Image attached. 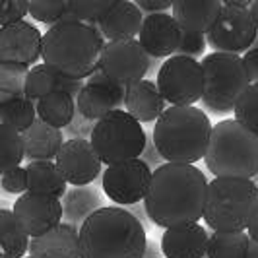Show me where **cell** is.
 <instances>
[{"label": "cell", "mask_w": 258, "mask_h": 258, "mask_svg": "<svg viewBox=\"0 0 258 258\" xmlns=\"http://www.w3.org/2000/svg\"><path fill=\"white\" fill-rule=\"evenodd\" d=\"M206 188V175L196 165L163 163L152 173L144 198L146 216L163 229L198 223L204 214Z\"/></svg>", "instance_id": "cell-1"}, {"label": "cell", "mask_w": 258, "mask_h": 258, "mask_svg": "<svg viewBox=\"0 0 258 258\" xmlns=\"http://www.w3.org/2000/svg\"><path fill=\"white\" fill-rule=\"evenodd\" d=\"M80 258H144L142 221L120 206H103L82 223Z\"/></svg>", "instance_id": "cell-2"}, {"label": "cell", "mask_w": 258, "mask_h": 258, "mask_svg": "<svg viewBox=\"0 0 258 258\" xmlns=\"http://www.w3.org/2000/svg\"><path fill=\"white\" fill-rule=\"evenodd\" d=\"M107 41L97 26L62 20L43 33L41 58L70 80H88L97 70Z\"/></svg>", "instance_id": "cell-3"}, {"label": "cell", "mask_w": 258, "mask_h": 258, "mask_svg": "<svg viewBox=\"0 0 258 258\" xmlns=\"http://www.w3.org/2000/svg\"><path fill=\"white\" fill-rule=\"evenodd\" d=\"M212 136L208 115L194 107H167L155 120L152 140L165 163L194 165L204 159Z\"/></svg>", "instance_id": "cell-4"}, {"label": "cell", "mask_w": 258, "mask_h": 258, "mask_svg": "<svg viewBox=\"0 0 258 258\" xmlns=\"http://www.w3.org/2000/svg\"><path fill=\"white\" fill-rule=\"evenodd\" d=\"M204 163L216 177L250 179L258 175V136L235 118L212 126Z\"/></svg>", "instance_id": "cell-5"}, {"label": "cell", "mask_w": 258, "mask_h": 258, "mask_svg": "<svg viewBox=\"0 0 258 258\" xmlns=\"http://www.w3.org/2000/svg\"><path fill=\"white\" fill-rule=\"evenodd\" d=\"M256 206L258 188L254 181L214 177L208 181L202 220L212 231H246Z\"/></svg>", "instance_id": "cell-6"}, {"label": "cell", "mask_w": 258, "mask_h": 258, "mask_svg": "<svg viewBox=\"0 0 258 258\" xmlns=\"http://www.w3.org/2000/svg\"><path fill=\"white\" fill-rule=\"evenodd\" d=\"M204 91L202 105L212 115L233 113L239 97L250 86L246 76L243 56L229 52H212L202 58Z\"/></svg>", "instance_id": "cell-7"}, {"label": "cell", "mask_w": 258, "mask_h": 258, "mask_svg": "<svg viewBox=\"0 0 258 258\" xmlns=\"http://www.w3.org/2000/svg\"><path fill=\"white\" fill-rule=\"evenodd\" d=\"M148 134L142 124L118 109L99 118L91 130L90 142L103 165H115L128 159H138L146 148Z\"/></svg>", "instance_id": "cell-8"}, {"label": "cell", "mask_w": 258, "mask_h": 258, "mask_svg": "<svg viewBox=\"0 0 258 258\" xmlns=\"http://www.w3.org/2000/svg\"><path fill=\"white\" fill-rule=\"evenodd\" d=\"M155 86L171 107H194L204 91L202 64L188 56L173 54L159 66Z\"/></svg>", "instance_id": "cell-9"}, {"label": "cell", "mask_w": 258, "mask_h": 258, "mask_svg": "<svg viewBox=\"0 0 258 258\" xmlns=\"http://www.w3.org/2000/svg\"><path fill=\"white\" fill-rule=\"evenodd\" d=\"M221 4L223 6L216 24L206 33V43L214 52L245 54L258 37V27L252 20L250 8L231 6L229 2Z\"/></svg>", "instance_id": "cell-10"}, {"label": "cell", "mask_w": 258, "mask_h": 258, "mask_svg": "<svg viewBox=\"0 0 258 258\" xmlns=\"http://www.w3.org/2000/svg\"><path fill=\"white\" fill-rule=\"evenodd\" d=\"M150 62L152 58L142 49L138 39H120L105 45L97 70L115 84L126 88L146 78L150 72Z\"/></svg>", "instance_id": "cell-11"}, {"label": "cell", "mask_w": 258, "mask_h": 258, "mask_svg": "<svg viewBox=\"0 0 258 258\" xmlns=\"http://www.w3.org/2000/svg\"><path fill=\"white\" fill-rule=\"evenodd\" d=\"M152 169L142 159H128L103 171V192L118 206L144 202L152 182Z\"/></svg>", "instance_id": "cell-12"}, {"label": "cell", "mask_w": 258, "mask_h": 258, "mask_svg": "<svg viewBox=\"0 0 258 258\" xmlns=\"http://www.w3.org/2000/svg\"><path fill=\"white\" fill-rule=\"evenodd\" d=\"M12 214L29 239L41 237L62 223V204L58 198L24 192L14 202Z\"/></svg>", "instance_id": "cell-13"}, {"label": "cell", "mask_w": 258, "mask_h": 258, "mask_svg": "<svg viewBox=\"0 0 258 258\" xmlns=\"http://www.w3.org/2000/svg\"><path fill=\"white\" fill-rule=\"evenodd\" d=\"M54 159V165L60 171L66 184L72 186H88L101 175L103 169V163L97 157L91 142L84 138L66 140Z\"/></svg>", "instance_id": "cell-14"}, {"label": "cell", "mask_w": 258, "mask_h": 258, "mask_svg": "<svg viewBox=\"0 0 258 258\" xmlns=\"http://www.w3.org/2000/svg\"><path fill=\"white\" fill-rule=\"evenodd\" d=\"M124 107V88L95 70L82 86L76 97V111L86 120L97 122L99 118Z\"/></svg>", "instance_id": "cell-15"}, {"label": "cell", "mask_w": 258, "mask_h": 258, "mask_svg": "<svg viewBox=\"0 0 258 258\" xmlns=\"http://www.w3.org/2000/svg\"><path fill=\"white\" fill-rule=\"evenodd\" d=\"M43 33L31 22L0 27V64L35 66L41 58Z\"/></svg>", "instance_id": "cell-16"}, {"label": "cell", "mask_w": 258, "mask_h": 258, "mask_svg": "<svg viewBox=\"0 0 258 258\" xmlns=\"http://www.w3.org/2000/svg\"><path fill=\"white\" fill-rule=\"evenodd\" d=\"M182 31L171 14H152L144 16L138 33V43L148 52L150 58H169L177 54L181 45Z\"/></svg>", "instance_id": "cell-17"}, {"label": "cell", "mask_w": 258, "mask_h": 258, "mask_svg": "<svg viewBox=\"0 0 258 258\" xmlns=\"http://www.w3.org/2000/svg\"><path fill=\"white\" fill-rule=\"evenodd\" d=\"M159 245L165 258H204L208 248V231L200 223L171 227L163 231Z\"/></svg>", "instance_id": "cell-18"}, {"label": "cell", "mask_w": 258, "mask_h": 258, "mask_svg": "<svg viewBox=\"0 0 258 258\" xmlns=\"http://www.w3.org/2000/svg\"><path fill=\"white\" fill-rule=\"evenodd\" d=\"M124 109L140 124L155 122L165 113L167 103L161 97L154 80H140L124 88Z\"/></svg>", "instance_id": "cell-19"}, {"label": "cell", "mask_w": 258, "mask_h": 258, "mask_svg": "<svg viewBox=\"0 0 258 258\" xmlns=\"http://www.w3.org/2000/svg\"><path fill=\"white\" fill-rule=\"evenodd\" d=\"M31 258H80V231L70 223H60L41 237L29 239Z\"/></svg>", "instance_id": "cell-20"}, {"label": "cell", "mask_w": 258, "mask_h": 258, "mask_svg": "<svg viewBox=\"0 0 258 258\" xmlns=\"http://www.w3.org/2000/svg\"><path fill=\"white\" fill-rule=\"evenodd\" d=\"M220 0H173L171 16L182 33L206 35L221 12Z\"/></svg>", "instance_id": "cell-21"}, {"label": "cell", "mask_w": 258, "mask_h": 258, "mask_svg": "<svg viewBox=\"0 0 258 258\" xmlns=\"http://www.w3.org/2000/svg\"><path fill=\"white\" fill-rule=\"evenodd\" d=\"M144 22V14L130 0H115L113 8L107 12L103 20L97 24L103 39L120 41V39H136Z\"/></svg>", "instance_id": "cell-22"}, {"label": "cell", "mask_w": 258, "mask_h": 258, "mask_svg": "<svg viewBox=\"0 0 258 258\" xmlns=\"http://www.w3.org/2000/svg\"><path fill=\"white\" fill-rule=\"evenodd\" d=\"M84 82L80 80H70V78L58 74L56 70H52L47 64H35L29 68L26 78V88L24 95L27 99H31L33 103H37L39 99H43L45 95L54 93V91H66L72 97H78V93L82 90Z\"/></svg>", "instance_id": "cell-23"}, {"label": "cell", "mask_w": 258, "mask_h": 258, "mask_svg": "<svg viewBox=\"0 0 258 258\" xmlns=\"http://www.w3.org/2000/svg\"><path fill=\"white\" fill-rule=\"evenodd\" d=\"M24 155L29 161H51L60 152L64 136L62 130L35 118L33 124L22 134Z\"/></svg>", "instance_id": "cell-24"}, {"label": "cell", "mask_w": 258, "mask_h": 258, "mask_svg": "<svg viewBox=\"0 0 258 258\" xmlns=\"http://www.w3.org/2000/svg\"><path fill=\"white\" fill-rule=\"evenodd\" d=\"M60 204H62V221L80 229L82 223L93 212L103 208V200H101L99 190L91 186H72L60 198Z\"/></svg>", "instance_id": "cell-25"}, {"label": "cell", "mask_w": 258, "mask_h": 258, "mask_svg": "<svg viewBox=\"0 0 258 258\" xmlns=\"http://www.w3.org/2000/svg\"><path fill=\"white\" fill-rule=\"evenodd\" d=\"M27 192L45 194L52 198H62L68 190V184L62 179L54 161H29L26 165Z\"/></svg>", "instance_id": "cell-26"}, {"label": "cell", "mask_w": 258, "mask_h": 258, "mask_svg": "<svg viewBox=\"0 0 258 258\" xmlns=\"http://www.w3.org/2000/svg\"><path fill=\"white\" fill-rule=\"evenodd\" d=\"M37 118L54 128H66L76 116V97L66 91H54L35 103Z\"/></svg>", "instance_id": "cell-27"}, {"label": "cell", "mask_w": 258, "mask_h": 258, "mask_svg": "<svg viewBox=\"0 0 258 258\" xmlns=\"http://www.w3.org/2000/svg\"><path fill=\"white\" fill-rule=\"evenodd\" d=\"M35 118H37L35 103L27 99L24 93L12 95L0 91V124H6L16 132L24 134L33 124Z\"/></svg>", "instance_id": "cell-28"}, {"label": "cell", "mask_w": 258, "mask_h": 258, "mask_svg": "<svg viewBox=\"0 0 258 258\" xmlns=\"http://www.w3.org/2000/svg\"><path fill=\"white\" fill-rule=\"evenodd\" d=\"M29 248V237L22 231L12 210L0 208V258H24Z\"/></svg>", "instance_id": "cell-29"}, {"label": "cell", "mask_w": 258, "mask_h": 258, "mask_svg": "<svg viewBox=\"0 0 258 258\" xmlns=\"http://www.w3.org/2000/svg\"><path fill=\"white\" fill-rule=\"evenodd\" d=\"M246 248V231H212L208 235V258H245Z\"/></svg>", "instance_id": "cell-30"}, {"label": "cell", "mask_w": 258, "mask_h": 258, "mask_svg": "<svg viewBox=\"0 0 258 258\" xmlns=\"http://www.w3.org/2000/svg\"><path fill=\"white\" fill-rule=\"evenodd\" d=\"M115 0H66V18L82 24L97 26L107 12L113 8Z\"/></svg>", "instance_id": "cell-31"}, {"label": "cell", "mask_w": 258, "mask_h": 258, "mask_svg": "<svg viewBox=\"0 0 258 258\" xmlns=\"http://www.w3.org/2000/svg\"><path fill=\"white\" fill-rule=\"evenodd\" d=\"M26 155H24L22 134L6 124H0V177L12 169L20 167Z\"/></svg>", "instance_id": "cell-32"}, {"label": "cell", "mask_w": 258, "mask_h": 258, "mask_svg": "<svg viewBox=\"0 0 258 258\" xmlns=\"http://www.w3.org/2000/svg\"><path fill=\"white\" fill-rule=\"evenodd\" d=\"M235 120L258 136V84H250L233 109Z\"/></svg>", "instance_id": "cell-33"}, {"label": "cell", "mask_w": 258, "mask_h": 258, "mask_svg": "<svg viewBox=\"0 0 258 258\" xmlns=\"http://www.w3.org/2000/svg\"><path fill=\"white\" fill-rule=\"evenodd\" d=\"M27 14L51 27L66 18V0H29Z\"/></svg>", "instance_id": "cell-34"}, {"label": "cell", "mask_w": 258, "mask_h": 258, "mask_svg": "<svg viewBox=\"0 0 258 258\" xmlns=\"http://www.w3.org/2000/svg\"><path fill=\"white\" fill-rule=\"evenodd\" d=\"M29 68L16 64H0V91L20 95L26 88V78Z\"/></svg>", "instance_id": "cell-35"}, {"label": "cell", "mask_w": 258, "mask_h": 258, "mask_svg": "<svg viewBox=\"0 0 258 258\" xmlns=\"http://www.w3.org/2000/svg\"><path fill=\"white\" fill-rule=\"evenodd\" d=\"M29 0H0V27L26 20Z\"/></svg>", "instance_id": "cell-36"}, {"label": "cell", "mask_w": 258, "mask_h": 258, "mask_svg": "<svg viewBox=\"0 0 258 258\" xmlns=\"http://www.w3.org/2000/svg\"><path fill=\"white\" fill-rule=\"evenodd\" d=\"M0 186L2 190L8 194H22L27 192V175H26V167H16L8 173H4L0 177Z\"/></svg>", "instance_id": "cell-37"}, {"label": "cell", "mask_w": 258, "mask_h": 258, "mask_svg": "<svg viewBox=\"0 0 258 258\" xmlns=\"http://www.w3.org/2000/svg\"><path fill=\"white\" fill-rule=\"evenodd\" d=\"M206 45H208L206 35H200V33H182L181 45H179L177 54L198 60L204 54V51H206Z\"/></svg>", "instance_id": "cell-38"}, {"label": "cell", "mask_w": 258, "mask_h": 258, "mask_svg": "<svg viewBox=\"0 0 258 258\" xmlns=\"http://www.w3.org/2000/svg\"><path fill=\"white\" fill-rule=\"evenodd\" d=\"M138 6L140 12H146V16L152 14H165L167 10L173 8V0H136L134 2Z\"/></svg>", "instance_id": "cell-39"}, {"label": "cell", "mask_w": 258, "mask_h": 258, "mask_svg": "<svg viewBox=\"0 0 258 258\" xmlns=\"http://www.w3.org/2000/svg\"><path fill=\"white\" fill-rule=\"evenodd\" d=\"M140 159H142L144 163L148 165V167L152 169V167H161L165 161L161 159V155L157 154V150H155V146H154V140L148 136L146 138V148H144V152H142V155H140Z\"/></svg>", "instance_id": "cell-40"}, {"label": "cell", "mask_w": 258, "mask_h": 258, "mask_svg": "<svg viewBox=\"0 0 258 258\" xmlns=\"http://www.w3.org/2000/svg\"><path fill=\"white\" fill-rule=\"evenodd\" d=\"M243 64H245L248 82L258 84V49H248L243 54Z\"/></svg>", "instance_id": "cell-41"}, {"label": "cell", "mask_w": 258, "mask_h": 258, "mask_svg": "<svg viewBox=\"0 0 258 258\" xmlns=\"http://www.w3.org/2000/svg\"><path fill=\"white\" fill-rule=\"evenodd\" d=\"M246 235L258 243V206L254 208V214H252V218H250L248 225H246Z\"/></svg>", "instance_id": "cell-42"}, {"label": "cell", "mask_w": 258, "mask_h": 258, "mask_svg": "<svg viewBox=\"0 0 258 258\" xmlns=\"http://www.w3.org/2000/svg\"><path fill=\"white\" fill-rule=\"evenodd\" d=\"M245 258H258V243L252 241L248 237V248H246V256Z\"/></svg>", "instance_id": "cell-43"}, {"label": "cell", "mask_w": 258, "mask_h": 258, "mask_svg": "<svg viewBox=\"0 0 258 258\" xmlns=\"http://www.w3.org/2000/svg\"><path fill=\"white\" fill-rule=\"evenodd\" d=\"M144 258H159V256H157V245H155V243L148 241L146 250H144Z\"/></svg>", "instance_id": "cell-44"}, {"label": "cell", "mask_w": 258, "mask_h": 258, "mask_svg": "<svg viewBox=\"0 0 258 258\" xmlns=\"http://www.w3.org/2000/svg\"><path fill=\"white\" fill-rule=\"evenodd\" d=\"M250 14H252V20H254V24L258 27V0L250 2Z\"/></svg>", "instance_id": "cell-45"}, {"label": "cell", "mask_w": 258, "mask_h": 258, "mask_svg": "<svg viewBox=\"0 0 258 258\" xmlns=\"http://www.w3.org/2000/svg\"><path fill=\"white\" fill-rule=\"evenodd\" d=\"M250 49H258V37L254 39V43H252V47H250Z\"/></svg>", "instance_id": "cell-46"}, {"label": "cell", "mask_w": 258, "mask_h": 258, "mask_svg": "<svg viewBox=\"0 0 258 258\" xmlns=\"http://www.w3.org/2000/svg\"><path fill=\"white\" fill-rule=\"evenodd\" d=\"M24 258H31V256H24Z\"/></svg>", "instance_id": "cell-47"}, {"label": "cell", "mask_w": 258, "mask_h": 258, "mask_svg": "<svg viewBox=\"0 0 258 258\" xmlns=\"http://www.w3.org/2000/svg\"><path fill=\"white\" fill-rule=\"evenodd\" d=\"M256 188H258V184H256Z\"/></svg>", "instance_id": "cell-48"}]
</instances>
